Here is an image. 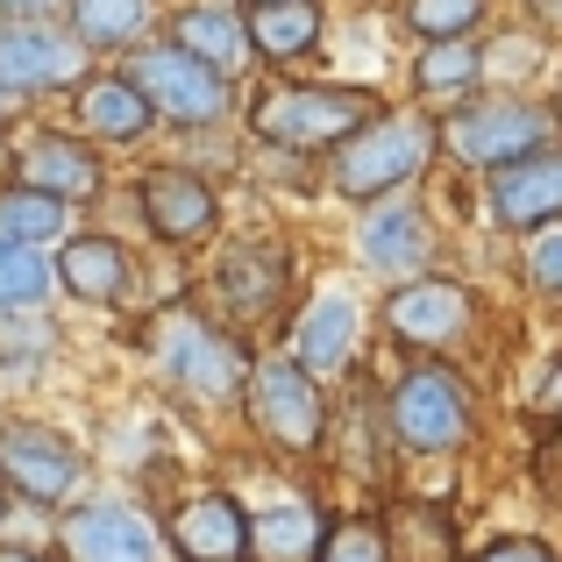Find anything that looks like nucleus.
I'll list each match as a JSON object with an SVG mask.
<instances>
[{
	"mask_svg": "<svg viewBox=\"0 0 562 562\" xmlns=\"http://www.w3.org/2000/svg\"><path fill=\"white\" fill-rule=\"evenodd\" d=\"M477 435V384L449 357H406V371L384 384V441L406 463H449Z\"/></svg>",
	"mask_w": 562,
	"mask_h": 562,
	"instance_id": "nucleus-1",
	"label": "nucleus"
},
{
	"mask_svg": "<svg viewBox=\"0 0 562 562\" xmlns=\"http://www.w3.org/2000/svg\"><path fill=\"white\" fill-rule=\"evenodd\" d=\"M150 357H157V378H165L186 406H200V413H235L243 392H249V371H257L249 335L228 328V321H206L200 306L157 314Z\"/></svg>",
	"mask_w": 562,
	"mask_h": 562,
	"instance_id": "nucleus-2",
	"label": "nucleus"
},
{
	"mask_svg": "<svg viewBox=\"0 0 562 562\" xmlns=\"http://www.w3.org/2000/svg\"><path fill=\"white\" fill-rule=\"evenodd\" d=\"M441 157V128L435 108H378L342 150H328V192L349 206L392 200V192H413L435 171Z\"/></svg>",
	"mask_w": 562,
	"mask_h": 562,
	"instance_id": "nucleus-3",
	"label": "nucleus"
},
{
	"mask_svg": "<svg viewBox=\"0 0 562 562\" xmlns=\"http://www.w3.org/2000/svg\"><path fill=\"white\" fill-rule=\"evenodd\" d=\"M384 108L371 86H328V79H271L249 100V136L285 157H328Z\"/></svg>",
	"mask_w": 562,
	"mask_h": 562,
	"instance_id": "nucleus-4",
	"label": "nucleus"
},
{
	"mask_svg": "<svg viewBox=\"0 0 562 562\" xmlns=\"http://www.w3.org/2000/svg\"><path fill=\"white\" fill-rule=\"evenodd\" d=\"M435 128H441V157L463 165V171H484V179L498 165H520V157L562 143L555 108L549 100H527V93H492V100L470 93L463 108H441Z\"/></svg>",
	"mask_w": 562,
	"mask_h": 562,
	"instance_id": "nucleus-5",
	"label": "nucleus"
},
{
	"mask_svg": "<svg viewBox=\"0 0 562 562\" xmlns=\"http://www.w3.org/2000/svg\"><path fill=\"white\" fill-rule=\"evenodd\" d=\"M243 420H249V435L271 456H285V463H314L335 435L328 384H314L292 357H257L249 392H243Z\"/></svg>",
	"mask_w": 562,
	"mask_h": 562,
	"instance_id": "nucleus-6",
	"label": "nucleus"
},
{
	"mask_svg": "<svg viewBox=\"0 0 562 562\" xmlns=\"http://www.w3.org/2000/svg\"><path fill=\"white\" fill-rule=\"evenodd\" d=\"M122 71L136 79V93L150 100L157 128L200 136V128H221L235 114V79H221L214 65H200L192 50H179V43H165V36H150L143 50H128Z\"/></svg>",
	"mask_w": 562,
	"mask_h": 562,
	"instance_id": "nucleus-7",
	"label": "nucleus"
},
{
	"mask_svg": "<svg viewBox=\"0 0 562 562\" xmlns=\"http://www.w3.org/2000/svg\"><path fill=\"white\" fill-rule=\"evenodd\" d=\"M0 477L22 506L36 513H65L86 498V477H93V456L79 449V435L50 420H22V413H0Z\"/></svg>",
	"mask_w": 562,
	"mask_h": 562,
	"instance_id": "nucleus-8",
	"label": "nucleus"
},
{
	"mask_svg": "<svg viewBox=\"0 0 562 562\" xmlns=\"http://www.w3.org/2000/svg\"><path fill=\"white\" fill-rule=\"evenodd\" d=\"M378 328H384V342L406 349V357H456V349H470V335H477V292L449 271L384 285Z\"/></svg>",
	"mask_w": 562,
	"mask_h": 562,
	"instance_id": "nucleus-9",
	"label": "nucleus"
},
{
	"mask_svg": "<svg viewBox=\"0 0 562 562\" xmlns=\"http://www.w3.org/2000/svg\"><path fill=\"white\" fill-rule=\"evenodd\" d=\"M93 79V50L65 22H0V93L36 100V93H79Z\"/></svg>",
	"mask_w": 562,
	"mask_h": 562,
	"instance_id": "nucleus-10",
	"label": "nucleus"
},
{
	"mask_svg": "<svg viewBox=\"0 0 562 562\" xmlns=\"http://www.w3.org/2000/svg\"><path fill=\"white\" fill-rule=\"evenodd\" d=\"M206 292H214V306L228 314V328H263V321H278L285 300H292V249L271 243V235H243L235 249L214 257Z\"/></svg>",
	"mask_w": 562,
	"mask_h": 562,
	"instance_id": "nucleus-11",
	"label": "nucleus"
},
{
	"mask_svg": "<svg viewBox=\"0 0 562 562\" xmlns=\"http://www.w3.org/2000/svg\"><path fill=\"white\" fill-rule=\"evenodd\" d=\"M136 221L165 249L192 257V249H206L221 235V192H214L206 171H192V165H150L136 179Z\"/></svg>",
	"mask_w": 562,
	"mask_h": 562,
	"instance_id": "nucleus-12",
	"label": "nucleus"
},
{
	"mask_svg": "<svg viewBox=\"0 0 562 562\" xmlns=\"http://www.w3.org/2000/svg\"><path fill=\"white\" fill-rule=\"evenodd\" d=\"M57 555L65 562H157L165 535L136 498H79L57 513Z\"/></svg>",
	"mask_w": 562,
	"mask_h": 562,
	"instance_id": "nucleus-13",
	"label": "nucleus"
},
{
	"mask_svg": "<svg viewBox=\"0 0 562 562\" xmlns=\"http://www.w3.org/2000/svg\"><path fill=\"white\" fill-rule=\"evenodd\" d=\"M14 186L43 192V200L57 206H93L108 200V157H100V143H86L79 128H36V136L14 150Z\"/></svg>",
	"mask_w": 562,
	"mask_h": 562,
	"instance_id": "nucleus-14",
	"label": "nucleus"
},
{
	"mask_svg": "<svg viewBox=\"0 0 562 562\" xmlns=\"http://www.w3.org/2000/svg\"><path fill=\"white\" fill-rule=\"evenodd\" d=\"M435 214H427L413 192H392V200H371L357 221V257L371 263L378 278L406 285V278H427L435 271Z\"/></svg>",
	"mask_w": 562,
	"mask_h": 562,
	"instance_id": "nucleus-15",
	"label": "nucleus"
},
{
	"mask_svg": "<svg viewBox=\"0 0 562 562\" xmlns=\"http://www.w3.org/2000/svg\"><path fill=\"white\" fill-rule=\"evenodd\" d=\"M285 357L300 363L314 384H335L363 363V306L349 292H314V300L292 314V342Z\"/></svg>",
	"mask_w": 562,
	"mask_h": 562,
	"instance_id": "nucleus-16",
	"label": "nucleus"
},
{
	"mask_svg": "<svg viewBox=\"0 0 562 562\" xmlns=\"http://www.w3.org/2000/svg\"><path fill=\"white\" fill-rule=\"evenodd\" d=\"M50 271H57V285H65L79 306H128V300H136L143 263H136V249H128L122 235L71 228L65 243L50 249Z\"/></svg>",
	"mask_w": 562,
	"mask_h": 562,
	"instance_id": "nucleus-17",
	"label": "nucleus"
},
{
	"mask_svg": "<svg viewBox=\"0 0 562 562\" xmlns=\"http://www.w3.org/2000/svg\"><path fill=\"white\" fill-rule=\"evenodd\" d=\"M484 221L506 235H541L562 221V143L555 150H535L520 165H498L484 179Z\"/></svg>",
	"mask_w": 562,
	"mask_h": 562,
	"instance_id": "nucleus-18",
	"label": "nucleus"
},
{
	"mask_svg": "<svg viewBox=\"0 0 562 562\" xmlns=\"http://www.w3.org/2000/svg\"><path fill=\"white\" fill-rule=\"evenodd\" d=\"M165 541L179 562H249V498L228 484H206L171 513Z\"/></svg>",
	"mask_w": 562,
	"mask_h": 562,
	"instance_id": "nucleus-19",
	"label": "nucleus"
},
{
	"mask_svg": "<svg viewBox=\"0 0 562 562\" xmlns=\"http://www.w3.org/2000/svg\"><path fill=\"white\" fill-rule=\"evenodd\" d=\"M71 122H79V136L100 143V150H136V143L157 136L150 100L136 93V79H128L122 65H114V71H93V79L71 93Z\"/></svg>",
	"mask_w": 562,
	"mask_h": 562,
	"instance_id": "nucleus-20",
	"label": "nucleus"
},
{
	"mask_svg": "<svg viewBox=\"0 0 562 562\" xmlns=\"http://www.w3.org/2000/svg\"><path fill=\"white\" fill-rule=\"evenodd\" d=\"M335 513L314 492H285L271 506H249V562H314Z\"/></svg>",
	"mask_w": 562,
	"mask_h": 562,
	"instance_id": "nucleus-21",
	"label": "nucleus"
},
{
	"mask_svg": "<svg viewBox=\"0 0 562 562\" xmlns=\"http://www.w3.org/2000/svg\"><path fill=\"white\" fill-rule=\"evenodd\" d=\"M165 43H179L200 65H214L221 79H235L249 65V14L235 0H192V8H179L165 22Z\"/></svg>",
	"mask_w": 562,
	"mask_h": 562,
	"instance_id": "nucleus-22",
	"label": "nucleus"
},
{
	"mask_svg": "<svg viewBox=\"0 0 562 562\" xmlns=\"http://www.w3.org/2000/svg\"><path fill=\"white\" fill-rule=\"evenodd\" d=\"M321 36H328V14L321 0H278V8H249V57L292 71L306 57H321Z\"/></svg>",
	"mask_w": 562,
	"mask_h": 562,
	"instance_id": "nucleus-23",
	"label": "nucleus"
},
{
	"mask_svg": "<svg viewBox=\"0 0 562 562\" xmlns=\"http://www.w3.org/2000/svg\"><path fill=\"white\" fill-rule=\"evenodd\" d=\"M378 520L392 541V562H463V535L441 498H392Z\"/></svg>",
	"mask_w": 562,
	"mask_h": 562,
	"instance_id": "nucleus-24",
	"label": "nucleus"
},
{
	"mask_svg": "<svg viewBox=\"0 0 562 562\" xmlns=\"http://www.w3.org/2000/svg\"><path fill=\"white\" fill-rule=\"evenodd\" d=\"M65 29L93 57H128L157 36V0H71Z\"/></svg>",
	"mask_w": 562,
	"mask_h": 562,
	"instance_id": "nucleus-25",
	"label": "nucleus"
},
{
	"mask_svg": "<svg viewBox=\"0 0 562 562\" xmlns=\"http://www.w3.org/2000/svg\"><path fill=\"white\" fill-rule=\"evenodd\" d=\"M477 86H484V50L477 43H427V50L413 57V93L435 100V108H463Z\"/></svg>",
	"mask_w": 562,
	"mask_h": 562,
	"instance_id": "nucleus-26",
	"label": "nucleus"
},
{
	"mask_svg": "<svg viewBox=\"0 0 562 562\" xmlns=\"http://www.w3.org/2000/svg\"><path fill=\"white\" fill-rule=\"evenodd\" d=\"M50 292H57L50 249H29V243H8V235H0V321L8 314H43Z\"/></svg>",
	"mask_w": 562,
	"mask_h": 562,
	"instance_id": "nucleus-27",
	"label": "nucleus"
},
{
	"mask_svg": "<svg viewBox=\"0 0 562 562\" xmlns=\"http://www.w3.org/2000/svg\"><path fill=\"white\" fill-rule=\"evenodd\" d=\"M0 235L8 243H29V249H57L71 235V206L43 200L29 186H0Z\"/></svg>",
	"mask_w": 562,
	"mask_h": 562,
	"instance_id": "nucleus-28",
	"label": "nucleus"
},
{
	"mask_svg": "<svg viewBox=\"0 0 562 562\" xmlns=\"http://www.w3.org/2000/svg\"><path fill=\"white\" fill-rule=\"evenodd\" d=\"M50 349H57V328L43 314H8L0 321V378L8 384H29L50 363Z\"/></svg>",
	"mask_w": 562,
	"mask_h": 562,
	"instance_id": "nucleus-29",
	"label": "nucleus"
},
{
	"mask_svg": "<svg viewBox=\"0 0 562 562\" xmlns=\"http://www.w3.org/2000/svg\"><path fill=\"white\" fill-rule=\"evenodd\" d=\"M314 562H392V541H384V520L378 506H357V513H335L328 541H321Z\"/></svg>",
	"mask_w": 562,
	"mask_h": 562,
	"instance_id": "nucleus-30",
	"label": "nucleus"
},
{
	"mask_svg": "<svg viewBox=\"0 0 562 562\" xmlns=\"http://www.w3.org/2000/svg\"><path fill=\"white\" fill-rule=\"evenodd\" d=\"M484 22V0H406V29L420 43H470Z\"/></svg>",
	"mask_w": 562,
	"mask_h": 562,
	"instance_id": "nucleus-31",
	"label": "nucleus"
},
{
	"mask_svg": "<svg viewBox=\"0 0 562 562\" xmlns=\"http://www.w3.org/2000/svg\"><path fill=\"white\" fill-rule=\"evenodd\" d=\"M527 285H535L541 300H562V228L527 235Z\"/></svg>",
	"mask_w": 562,
	"mask_h": 562,
	"instance_id": "nucleus-32",
	"label": "nucleus"
},
{
	"mask_svg": "<svg viewBox=\"0 0 562 562\" xmlns=\"http://www.w3.org/2000/svg\"><path fill=\"white\" fill-rule=\"evenodd\" d=\"M463 562H562V549L541 541V535H492L484 549H470Z\"/></svg>",
	"mask_w": 562,
	"mask_h": 562,
	"instance_id": "nucleus-33",
	"label": "nucleus"
},
{
	"mask_svg": "<svg viewBox=\"0 0 562 562\" xmlns=\"http://www.w3.org/2000/svg\"><path fill=\"white\" fill-rule=\"evenodd\" d=\"M71 0H0V22H57Z\"/></svg>",
	"mask_w": 562,
	"mask_h": 562,
	"instance_id": "nucleus-34",
	"label": "nucleus"
},
{
	"mask_svg": "<svg viewBox=\"0 0 562 562\" xmlns=\"http://www.w3.org/2000/svg\"><path fill=\"white\" fill-rule=\"evenodd\" d=\"M535 406L549 413V420H562V357L549 363V371H541V384H535Z\"/></svg>",
	"mask_w": 562,
	"mask_h": 562,
	"instance_id": "nucleus-35",
	"label": "nucleus"
},
{
	"mask_svg": "<svg viewBox=\"0 0 562 562\" xmlns=\"http://www.w3.org/2000/svg\"><path fill=\"white\" fill-rule=\"evenodd\" d=\"M541 477H549L555 492H562V427H555L549 441H541Z\"/></svg>",
	"mask_w": 562,
	"mask_h": 562,
	"instance_id": "nucleus-36",
	"label": "nucleus"
},
{
	"mask_svg": "<svg viewBox=\"0 0 562 562\" xmlns=\"http://www.w3.org/2000/svg\"><path fill=\"white\" fill-rule=\"evenodd\" d=\"M527 14H535L549 36H562V0H527Z\"/></svg>",
	"mask_w": 562,
	"mask_h": 562,
	"instance_id": "nucleus-37",
	"label": "nucleus"
},
{
	"mask_svg": "<svg viewBox=\"0 0 562 562\" xmlns=\"http://www.w3.org/2000/svg\"><path fill=\"white\" fill-rule=\"evenodd\" d=\"M0 562H65V555H50V549H14V541H0Z\"/></svg>",
	"mask_w": 562,
	"mask_h": 562,
	"instance_id": "nucleus-38",
	"label": "nucleus"
},
{
	"mask_svg": "<svg viewBox=\"0 0 562 562\" xmlns=\"http://www.w3.org/2000/svg\"><path fill=\"white\" fill-rule=\"evenodd\" d=\"M14 513H22V498L8 492V477H0V541H8V527H14Z\"/></svg>",
	"mask_w": 562,
	"mask_h": 562,
	"instance_id": "nucleus-39",
	"label": "nucleus"
},
{
	"mask_svg": "<svg viewBox=\"0 0 562 562\" xmlns=\"http://www.w3.org/2000/svg\"><path fill=\"white\" fill-rule=\"evenodd\" d=\"M235 8H243V14H249V8H278V0H235Z\"/></svg>",
	"mask_w": 562,
	"mask_h": 562,
	"instance_id": "nucleus-40",
	"label": "nucleus"
},
{
	"mask_svg": "<svg viewBox=\"0 0 562 562\" xmlns=\"http://www.w3.org/2000/svg\"><path fill=\"white\" fill-rule=\"evenodd\" d=\"M549 108H555V128H562V86H555V100H549Z\"/></svg>",
	"mask_w": 562,
	"mask_h": 562,
	"instance_id": "nucleus-41",
	"label": "nucleus"
},
{
	"mask_svg": "<svg viewBox=\"0 0 562 562\" xmlns=\"http://www.w3.org/2000/svg\"><path fill=\"white\" fill-rule=\"evenodd\" d=\"M8 114H14V100H8V93H0V122H8Z\"/></svg>",
	"mask_w": 562,
	"mask_h": 562,
	"instance_id": "nucleus-42",
	"label": "nucleus"
}]
</instances>
